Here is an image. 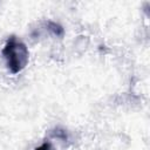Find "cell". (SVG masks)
Wrapping results in <instances>:
<instances>
[{
  "label": "cell",
  "instance_id": "obj_1",
  "mask_svg": "<svg viewBox=\"0 0 150 150\" xmlns=\"http://www.w3.org/2000/svg\"><path fill=\"white\" fill-rule=\"evenodd\" d=\"M2 55L6 60L8 69L13 74L22 70L28 62V50L26 46L14 36H12L7 41L2 50Z\"/></svg>",
  "mask_w": 150,
  "mask_h": 150
},
{
  "label": "cell",
  "instance_id": "obj_2",
  "mask_svg": "<svg viewBox=\"0 0 150 150\" xmlns=\"http://www.w3.org/2000/svg\"><path fill=\"white\" fill-rule=\"evenodd\" d=\"M35 150H52V146H50V144H49V143H43L41 146L36 148Z\"/></svg>",
  "mask_w": 150,
  "mask_h": 150
}]
</instances>
